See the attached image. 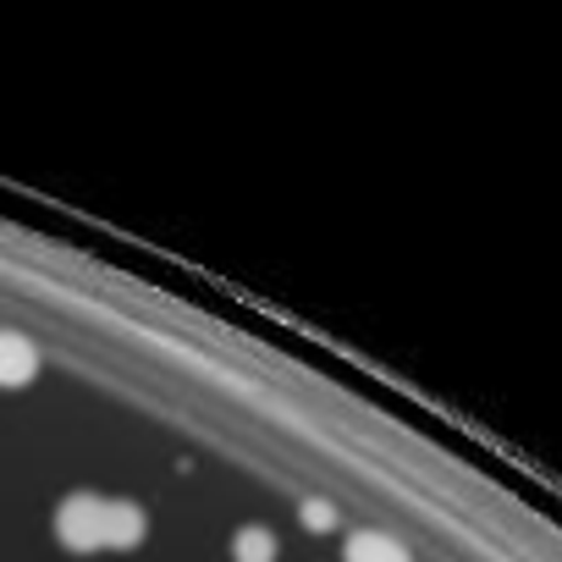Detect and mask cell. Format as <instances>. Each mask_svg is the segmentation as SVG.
Instances as JSON below:
<instances>
[{
    "label": "cell",
    "instance_id": "1",
    "mask_svg": "<svg viewBox=\"0 0 562 562\" xmlns=\"http://www.w3.org/2000/svg\"><path fill=\"white\" fill-rule=\"evenodd\" d=\"M56 535L61 546L72 551H100L105 546V496H89V491H72L56 513Z\"/></svg>",
    "mask_w": 562,
    "mask_h": 562
},
{
    "label": "cell",
    "instance_id": "2",
    "mask_svg": "<svg viewBox=\"0 0 562 562\" xmlns=\"http://www.w3.org/2000/svg\"><path fill=\"white\" fill-rule=\"evenodd\" d=\"M144 529H149V518H144L138 502H105V546L111 551L144 546Z\"/></svg>",
    "mask_w": 562,
    "mask_h": 562
},
{
    "label": "cell",
    "instance_id": "3",
    "mask_svg": "<svg viewBox=\"0 0 562 562\" xmlns=\"http://www.w3.org/2000/svg\"><path fill=\"white\" fill-rule=\"evenodd\" d=\"M40 375V353L29 337L18 331H0V386H29Z\"/></svg>",
    "mask_w": 562,
    "mask_h": 562
},
{
    "label": "cell",
    "instance_id": "4",
    "mask_svg": "<svg viewBox=\"0 0 562 562\" xmlns=\"http://www.w3.org/2000/svg\"><path fill=\"white\" fill-rule=\"evenodd\" d=\"M348 562H414L392 535H375V529H364V535H353L348 540Z\"/></svg>",
    "mask_w": 562,
    "mask_h": 562
},
{
    "label": "cell",
    "instance_id": "5",
    "mask_svg": "<svg viewBox=\"0 0 562 562\" xmlns=\"http://www.w3.org/2000/svg\"><path fill=\"white\" fill-rule=\"evenodd\" d=\"M276 551H281V546H276V535H270L265 524H243L237 540H232V557H237V562H276Z\"/></svg>",
    "mask_w": 562,
    "mask_h": 562
},
{
    "label": "cell",
    "instance_id": "6",
    "mask_svg": "<svg viewBox=\"0 0 562 562\" xmlns=\"http://www.w3.org/2000/svg\"><path fill=\"white\" fill-rule=\"evenodd\" d=\"M299 518H304L310 529H331V524H337V513H331V502H304V507H299Z\"/></svg>",
    "mask_w": 562,
    "mask_h": 562
}]
</instances>
